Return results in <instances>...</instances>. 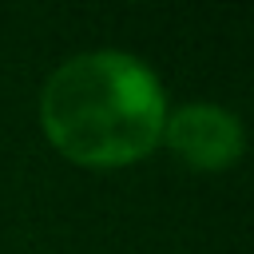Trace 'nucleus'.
Instances as JSON below:
<instances>
[{
  "label": "nucleus",
  "mask_w": 254,
  "mask_h": 254,
  "mask_svg": "<svg viewBox=\"0 0 254 254\" xmlns=\"http://www.w3.org/2000/svg\"><path fill=\"white\" fill-rule=\"evenodd\" d=\"M171 111L159 71L123 48H87L56 64L36 119L48 147L83 171H123L159 151Z\"/></svg>",
  "instance_id": "f257e3e1"
},
{
  "label": "nucleus",
  "mask_w": 254,
  "mask_h": 254,
  "mask_svg": "<svg viewBox=\"0 0 254 254\" xmlns=\"http://www.w3.org/2000/svg\"><path fill=\"white\" fill-rule=\"evenodd\" d=\"M159 147H167L190 171L218 175V171H230L242 163L246 127L230 107L210 103V99H190V103H175L167 111Z\"/></svg>",
  "instance_id": "f03ea898"
}]
</instances>
